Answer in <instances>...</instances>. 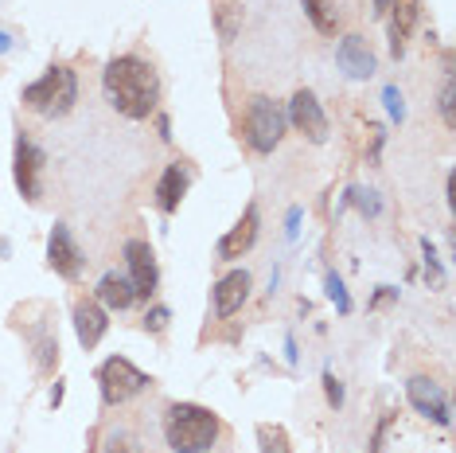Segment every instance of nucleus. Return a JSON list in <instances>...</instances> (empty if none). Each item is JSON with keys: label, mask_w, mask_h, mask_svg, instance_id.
I'll list each match as a JSON object with an SVG mask.
<instances>
[{"label": "nucleus", "mask_w": 456, "mask_h": 453, "mask_svg": "<svg viewBox=\"0 0 456 453\" xmlns=\"http://www.w3.org/2000/svg\"><path fill=\"white\" fill-rule=\"evenodd\" d=\"M102 95L121 118L144 121L160 106V75L141 55H118L102 70Z\"/></svg>", "instance_id": "nucleus-1"}, {"label": "nucleus", "mask_w": 456, "mask_h": 453, "mask_svg": "<svg viewBox=\"0 0 456 453\" xmlns=\"http://www.w3.org/2000/svg\"><path fill=\"white\" fill-rule=\"evenodd\" d=\"M223 422L211 407L200 403H172L164 410V441L172 453H207L219 441Z\"/></svg>", "instance_id": "nucleus-2"}, {"label": "nucleus", "mask_w": 456, "mask_h": 453, "mask_svg": "<svg viewBox=\"0 0 456 453\" xmlns=\"http://www.w3.org/2000/svg\"><path fill=\"white\" fill-rule=\"evenodd\" d=\"M20 102L39 118H67L78 102V75L67 63H51L36 82H28Z\"/></svg>", "instance_id": "nucleus-3"}, {"label": "nucleus", "mask_w": 456, "mask_h": 453, "mask_svg": "<svg viewBox=\"0 0 456 453\" xmlns=\"http://www.w3.org/2000/svg\"><path fill=\"white\" fill-rule=\"evenodd\" d=\"M285 129H289V118H285V106L269 95H254L246 102V113H242V137L254 152H273L277 145L285 141Z\"/></svg>", "instance_id": "nucleus-4"}, {"label": "nucleus", "mask_w": 456, "mask_h": 453, "mask_svg": "<svg viewBox=\"0 0 456 453\" xmlns=\"http://www.w3.org/2000/svg\"><path fill=\"white\" fill-rule=\"evenodd\" d=\"M152 379L126 356H110L106 364L98 367V391H102V403L106 407H126L129 399H137Z\"/></svg>", "instance_id": "nucleus-5"}, {"label": "nucleus", "mask_w": 456, "mask_h": 453, "mask_svg": "<svg viewBox=\"0 0 456 453\" xmlns=\"http://www.w3.org/2000/svg\"><path fill=\"white\" fill-rule=\"evenodd\" d=\"M44 169H47V157L44 149L36 145L28 133H16V149H12V180H16V192L24 195L28 203H39L44 200Z\"/></svg>", "instance_id": "nucleus-6"}, {"label": "nucleus", "mask_w": 456, "mask_h": 453, "mask_svg": "<svg viewBox=\"0 0 456 453\" xmlns=\"http://www.w3.org/2000/svg\"><path fill=\"white\" fill-rule=\"evenodd\" d=\"M285 118H289V126H293L297 133H305L313 145H324L328 141V113H324V106H320V98L313 95V90H297L285 106Z\"/></svg>", "instance_id": "nucleus-7"}, {"label": "nucleus", "mask_w": 456, "mask_h": 453, "mask_svg": "<svg viewBox=\"0 0 456 453\" xmlns=\"http://www.w3.org/2000/svg\"><path fill=\"white\" fill-rule=\"evenodd\" d=\"M406 399H410V407L418 410L421 418L437 422V426H449V422H452L449 395H444V387L437 383V379H429V375H413V379H406Z\"/></svg>", "instance_id": "nucleus-8"}, {"label": "nucleus", "mask_w": 456, "mask_h": 453, "mask_svg": "<svg viewBox=\"0 0 456 453\" xmlns=\"http://www.w3.org/2000/svg\"><path fill=\"white\" fill-rule=\"evenodd\" d=\"M47 266L59 277H67V282H78V277H82L86 254H82V246L75 243V235H70L67 223L51 226V235H47Z\"/></svg>", "instance_id": "nucleus-9"}, {"label": "nucleus", "mask_w": 456, "mask_h": 453, "mask_svg": "<svg viewBox=\"0 0 456 453\" xmlns=\"http://www.w3.org/2000/svg\"><path fill=\"white\" fill-rule=\"evenodd\" d=\"M126 266H129V282H133V293L149 301L160 285V266H157V251H152L144 239H129L126 243Z\"/></svg>", "instance_id": "nucleus-10"}, {"label": "nucleus", "mask_w": 456, "mask_h": 453, "mask_svg": "<svg viewBox=\"0 0 456 453\" xmlns=\"http://www.w3.org/2000/svg\"><path fill=\"white\" fill-rule=\"evenodd\" d=\"M257 231H262V211H257V203H250V208L242 211V219H238L231 231L219 239V259L223 262H234V259H242V254H250L254 251V243H257Z\"/></svg>", "instance_id": "nucleus-11"}, {"label": "nucleus", "mask_w": 456, "mask_h": 453, "mask_svg": "<svg viewBox=\"0 0 456 453\" xmlns=\"http://www.w3.org/2000/svg\"><path fill=\"white\" fill-rule=\"evenodd\" d=\"M250 290H254L250 270H231V274H223L219 282H215V290H211V297H215V317H219V321L234 317L238 309L250 301Z\"/></svg>", "instance_id": "nucleus-12"}, {"label": "nucleus", "mask_w": 456, "mask_h": 453, "mask_svg": "<svg viewBox=\"0 0 456 453\" xmlns=\"http://www.w3.org/2000/svg\"><path fill=\"white\" fill-rule=\"evenodd\" d=\"M75 336H78V344L86 348V352H94V348L102 344V336L110 333V313L102 309L94 297H78L75 301Z\"/></svg>", "instance_id": "nucleus-13"}, {"label": "nucleus", "mask_w": 456, "mask_h": 453, "mask_svg": "<svg viewBox=\"0 0 456 453\" xmlns=\"http://www.w3.org/2000/svg\"><path fill=\"white\" fill-rule=\"evenodd\" d=\"M336 63H339V70H344L347 78H370L379 70V55L370 51V44L362 36H344L336 44Z\"/></svg>", "instance_id": "nucleus-14"}, {"label": "nucleus", "mask_w": 456, "mask_h": 453, "mask_svg": "<svg viewBox=\"0 0 456 453\" xmlns=\"http://www.w3.org/2000/svg\"><path fill=\"white\" fill-rule=\"evenodd\" d=\"M387 16H390V55L402 59L413 28H418V20H421V0H390Z\"/></svg>", "instance_id": "nucleus-15"}, {"label": "nucleus", "mask_w": 456, "mask_h": 453, "mask_svg": "<svg viewBox=\"0 0 456 453\" xmlns=\"http://www.w3.org/2000/svg\"><path fill=\"white\" fill-rule=\"evenodd\" d=\"M188 184H191L188 164L172 161L168 169L160 172V180H157V208L164 215H175V211H180V203H183V195H188Z\"/></svg>", "instance_id": "nucleus-16"}, {"label": "nucleus", "mask_w": 456, "mask_h": 453, "mask_svg": "<svg viewBox=\"0 0 456 453\" xmlns=\"http://www.w3.org/2000/svg\"><path fill=\"white\" fill-rule=\"evenodd\" d=\"M98 305L102 309H113V313H126V309L137 301V293H133V282L126 274H118V270H110V274H102V282H98Z\"/></svg>", "instance_id": "nucleus-17"}, {"label": "nucleus", "mask_w": 456, "mask_h": 453, "mask_svg": "<svg viewBox=\"0 0 456 453\" xmlns=\"http://www.w3.org/2000/svg\"><path fill=\"white\" fill-rule=\"evenodd\" d=\"M211 16H215V32H219L223 44H234L246 20L242 0H211Z\"/></svg>", "instance_id": "nucleus-18"}, {"label": "nucleus", "mask_w": 456, "mask_h": 453, "mask_svg": "<svg viewBox=\"0 0 456 453\" xmlns=\"http://www.w3.org/2000/svg\"><path fill=\"white\" fill-rule=\"evenodd\" d=\"M300 4H305V16L313 20L316 32L336 36V28H339V8H336V0H300Z\"/></svg>", "instance_id": "nucleus-19"}, {"label": "nucleus", "mask_w": 456, "mask_h": 453, "mask_svg": "<svg viewBox=\"0 0 456 453\" xmlns=\"http://www.w3.org/2000/svg\"><path fill=\"white\" fill-rule=\"evenodd\" d=\"M257 453H293V441H289L285 426L262 422V426H257Z\"/></svg>", "instance_id": "nucleus-20"}, {"label": "nucleus", "mask_w": 456, "mask_h": 453, "mask_svg": "<svg viewBox=\"0 0 456 453\" xmlns=\"http://www.w3.org/2000/svg\"><path fill=\"white\" fill-rule=\"evenodd\" d=\"M344 208H359V215H367V219H379L382 215V195L375 188H347L344 195Z\"/></svg>", "instance_id": "nucleus-21"}, {"label": "nucleus", "mask_w": 456, "mask_h": 453, "mask_svg": "<svg viewBox=\"0 0 456 453\" xmlns=\"http://www.w3.org/2000/svg\"><path fill=\"white\" fill-rule=\"evenodd\" d=\"M324 290H328V301L336 305V313H339V317H347L351 309H355V301H351V293H347V285H344V277H339L336 270H328V274H324Z\"/></svg>", "instance_id": "nucleus-22"}, {"label": "nucleus", "mask_w": 456, "mask_h": 453, "mask_svg": "<svg viewBox=\"0 0 456 453\" xmlns=\"http://www.w3.org/2000/svg\"><path fill=\"white\" fill-rule=\"evenodd\" d=\"M55 364H59V340L51 333H39L36 336V367L44 375H51V372H55Z\"/></svg>", "instance_id": "nucleus-23"}, {"label": "nucleus", "mask_w": 456, "mask_h": 453, "mask_svg": "<svg viewBox=\"0 0 456 453\" xmlns=\"http://www.w3.org/2000/svg\"><path fill=\"white\" fill-rule=\"evenodd\" d=\"M421 266H425V282H429V290H441L444 285V266L437 259V251H433L429 239H421Z\"/></svg>", "instance_id": "nucleus-24"}, {"label": "nucleus", "mask_w": 456, "mask_h": 453, "mask_svg": "<svg viewBox=\"0 0 456 453\" xmlns=\"http://www.w3.org/2000/svg\"><path fill=\"white\" fill-rule=\"evenodd\" d=\"M102 453H144V446L129 434V430H110V434H106V446H102Z\"/></svg>", "instance_id": "nucleus-25"}, {"label": "nucleus", "mask_w": 456, "mask_h": 453, "mask_svg": "<svg viewBox=\"0 0 456 453\" xmlns=\"http://www.w3.org/2000/svg\"><path fill=\"white\" fill-rule=\"evenodd\" d=\"M452 102H456V86H452V75L444 78V86H441V98H437V110H441V121L444 126H456V110H452Z\"/></svg>", "instance_id": "nucleus-26"}, {"label": "nucleus", "mask_w": 456, "mask_h": 453, "mask_svg": "<svg viewBox=\"0 0 456 453\" xmlns=\"http://www.w3.org/2000/svg\"><path fill=\"white\" fill-rule=\"evenodd\" d=\"M390 426H394V410H387V415H382V418L375 422V434H370V446H367V453H387Z\"/></svg>", "instance_id": "nucleus-27"}, {"label": "nucleus", "mask_w": 456, "mask_h": 453, "mask_svg": "<svg viewBox=\"0 0 456 453\" xmlns=\"http://www.w3.org/2000/svg\"><path fill=\"white\" fill-rule=\"evenodd\" d=\"M382 102H387V113L394 121H406V102H402V90L394 86V82L390 86H382Z\"/></svg>", "instance_id": "nucleus-28"}, {"label": "nucleus", "mask_w": 456, "mask_h": 453, "mask_svg": "<svg viewBox=\"0 0 456 453\" xmlns=\"http://www.w3.org/2000/svg\"><path fill=\"white\" fill-rule=\"evenodd\" d=\"M168 321H172V309L168 305H152L149 313H144V328H149V333H164Z\"/></svg>", "instance_id": "nucleus-29"}, {"label": "nucleus", "mask_w": 456, "mask_h": 453, "mask_svg": "<svg viewBox=\"0 0 456 453\" xmlns=\"http://www.w3.org/2000/svg\"><path fill=\"white\" fill-rule=\"evenodd\" d=\"M324 399H328V407H331V410L344 407V383H339V379L331 375V372H324Z\"/></svg>", "instance_id": "nucleus-30"}, {"label": "nucleus", "mask_w": 456, "mask_h": 453, "mask_svg": "<svg viewBox=\"0 0 456 453\" xmlns=\"http://www.w3.org/2000/svg\"><path fill=\"white\" fill-rule=\"evenodd\" d=\"M387 301H398V290H394V285H379V293L370 297V309H382Z\"/></svg>", "instance_id": "nucleus-31"}, {"label": "nucleus", "mask_w": 456, "mask_h": 453, "mask_svg": "<svg viewBox=\"0 0 456 453\" xmlns=\"http://www.w3.org/2000/svg\"><path fill=\"white\" fill-rule=\"evenodd\" d=\"M300 215H305L300 208H289V215H285V235H289V239H297V235H300Z\"/></svg>", "instance_id": "nucleus-32"}, {"label": "nucleus", "mask_w": 456, "mask_h": 453, "mask_svg": "<svg viewBox=\"0 0 456 453\" xmlns=\"http://www.w3.org/2000/svg\"><path fill=\"white\" fill-rule=\"evenodd\" d=\"M157 133H160V141H172V121H168V113H157Z\"/></svg>", "instance_id": "nucleus-33"}, {"label": "nucleus", "mask_w": 456, "mask_h": 453, "mask_svg": "<svg viewBox=\"0 0 456 453\" xmlns=\"http://www.w3.org/2000/svg\"><path fill=\"white\" fill-rule=\"evenodd\" d=\"M285 359L297 367V340H293V336H285Z\"/></svg>", "instance_id": "nucleus-34"}, {"label": "nucleus", "mask_w": 456, "mask_h": 453, "mask_svg": "<svg viewBox=\"0 0 456 453\" xmlns=\"http://www.w3.org/2000/svg\"><path fill=\"white\" fill-rule=\"evenodd\" d=\"M63 403V379H55V387H51V407Z\"/></svg>", "instance_id": "nucleus-35"}, {"label": "nucleus", "mask_w": 456, "mask_h": 453, "mask_svg": "<svg viewBox=\"0 0 456 453\" xmlns=\"http://www.w3.org/2000/svg\"><path fill=\"white\" fill-rule=\"evenodd\" d=\"M4 51H12V36L0 32V55H4Z\"/></svg>", "instance_id": "nucleus-36"}, {"label": "nucleus", "mask_w": 456, "mask_h": 453, "mask_svg": "<svg viewBox=\"0 0 456 453\" xmlns=\"http://www.w3.org/2000/svg\"><path fill=\"white\" fill-rule=\"evenodd\" d=\"M375 4V16H387V8H390V0H370Z\"/></svg>", "instance_id": "nucleus-37"}]
</instances>
